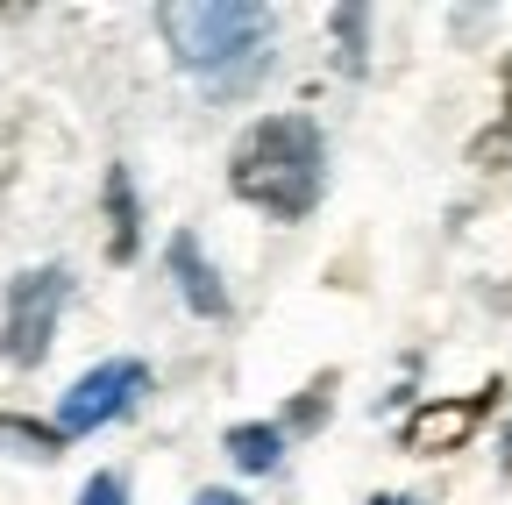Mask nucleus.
<instances>
[{"instance_id":"nucleus-12","label":"nucleus","mask_w":512,"mask_h":505,"mask_svg":"<svg viewBox=\"0 0 512 505\" xmlns=\"http://www.w3.org/2000/svg\"><path fill=\"white\" fill-rule=\"evenodd\" d=\"M328 420V377H320V385H306V399L285 413V427H320Z\"/></svg>"},{"instance_id":"nucleus-5","label":"nucleus","mask_w":512,"mask_h":505,"mask_svg":"<svg viewBox=\"0 0 512 505\" xmlns=\"http://www.w3.org/2000/svg\"><path fill=\"white\" fill-rule=\"evenodd\" d=\"M498 377H491V385H477V392H463V399H427L413 420H406V456H448V449H463V441L484 427V413L498 406Z\"/></svg>"},{"instance_id":"nucleus-14","label":"nucleus","mask_w":512,"mask_h":505,"mask_svg":"<svg viewBox=\"0 0 512 505\" xmlns=\"http://www.w3.org/2000/svg\"><path fill=\"white\" fill-rule=\"evenodd\" d=\"M192 505H242V498H235V491H200Z\"/></svg>"},{"instance_id":"nucleus-16","label":"nucleus","mask_w":512,"mask_h":505,"mask_svg":"<svg viewBox=\"0 0 512 505\" xmlns=\"http://www.w3.org/2000/svg\"><path fill=\"white\" fill-rule=\"evenodd\" d=\"M377 505H406V498H377Z\"/></svg>"},{"instance_id":"nucleus-11","label":"nucleus","mask_w":512,"mask_h":505,"mask_svg":"<svg viewBox=\"0 0 512 505\" xmlns=\"http://www.w3.org/2000/svg\"><path fill=\"white\" fill-rule=\"evenodd\" d=\"M335 36H342V65H363V8H335Z\"/></svg>"},{"instance_id":"nucleus-8","label":"nucleus","mask_w":512,"mask_h":505,"mask_svg":"<svg viewBox=\"0 0 512 505\" xmlns=\"http://www.w3.org/2000/svg\"><path fill=\"white\" fill-rule=\"evenodd\" d=\"M470 164L477 171H505L512 164V57H505V72H498V121L470 143Z\"/></svg>"},{"instance_id":"nucleus-10","label":"nucleus","mask_w":512,"mask_h":505,"mask_svg":"<svg viewBox=\"0 0 512 505\" xmlns=\"http://www.w3.org/2000/svg\"><path fill=\"white\" fill-rule=\"evenodd\" d=\"M0 441H15V456L50 463V456L64 449V427H43V420H15V413H0Z\"/></svg>"},{"instance_id":"nucleus-4","label":"nucleus","mask_w":512,"mask_h":505,"mask_svg":"<svg viewBox=\"0 0 512 505\" xmlns=\"http://www.w3.org/2000/svg\"><path fill=\"white\" fill-rule=\"evenodd\" d=\"M143 385H150V370L136 363V356H114V363H93L72 392H64V406H57V427L64 434H93V427H107V420H121L128 406L143 399Z\"/></svg>"},{"instance_id":"nucleus-3","label":"nucleus","mask_w":512,"mask_h":505,"mask_svg":"<svg viewBox=\"0 0 512 505\" xmlns=\"http://www.w3.org/2000/svg\"><path fill=\"white\" fill-rule=\"evenodd\" d=\"M72 299V271L64 264H43V271H22L8 285V328H0V356L8 363H43L50 356V335H57V313Z\"/></svg>"},{"instance_id":"nucleus-15","label":"nucleus","mask_w":512,"mask_h":505,"mask_svg":"<svg viewBox=\"0 0 512 505\" xmlns=\"http://www.w3.org/2000/svg\"><path fill=\"white\" fill-rule=\"evenodd\" d=\"M505 470H512V427H505Z\"/></svg>"},{"instance_id":"nucleus-9","label":"nucleus","mask_w":512,"mask_h":505,"mask_svg":"<svg viewBox=\"0 0 512 505\" xmlns=\"http://www.w3.org/2000/svg\"><path fill=\"white\" fill-rule=\"evenodd\" d=\"M107 257L128 264L136 257V193H128V171H107Z\"/></svg>"},{"instance_id":"nucleus-1","label":"nucleus","mask_w":512,"mask_h":505,"mask_svg":"<svg viewBox=\"0 0 512 505\" xmlns=\"http://www.w3.org/2000/svg\"><path fill=\"white\" fill-rule=\"evenodd\" d=\"M328 178V150H320V121L313 114H264L249 121L242 143L228 150V185L278 221H306Z\"/></svg>"},{"instance_id":"nucleus-7","label":"nucleus","mask_w":512,"mask_h":505,"mask_svg":"<svg viewBox=\"0 0 512 505\" xmlns=\"http://www.w3.org/2000/svg\"><path fill=\"white\" fill-rule=\"evenodd\" d=\"M228 463L249 470V477H271V470L285 463V427H278V420H242V427H228Z\"/></svg>"},{"instance_id":"nucleus-13","label":"nucleus","mask_w":512,"mask_h":505,"mask_svg":"<svg viewBox=\"0 0 512 505\" xmlns=\"http://www.w3.org/2000/svg\"><path fill=\"white\" fill-rule=\"evenodd\" d=\"M79 505H128V484H121L114 470H100V477H86V491H79Z\"/></svg>"},{"instance_id":"nucleus-6","label":"nucleus","mask_w":512,"mask_h":505,"mask_svg":"<svg viewBox=\"0 0 512 505\" xmlns=\"http://www.w3.org/2000/svg\"><path fill=\"white\" fill-rule=\"evenodd\" d=\"M164 264H171V278H178V299H185L192 313H200V321H221V313H228V292H221L214 264L200 257V242H192V235H171Z\"/></svg>"},{"instance_id":"nucleus-2","label":"nucleus","mask_w":512,"mask_h":505,"mask_svg":"<svg viewBox=\"0 0 512 505\" xmlns=\"http://www.w3.org/2000/svg\"><path fill=\"white\" fill-rule=\"evenodd\" d=\"M157 22H164V43L185 72L256 65V50L271 36V8H256V0H171Z\"/></svg>"}]
</instances>
